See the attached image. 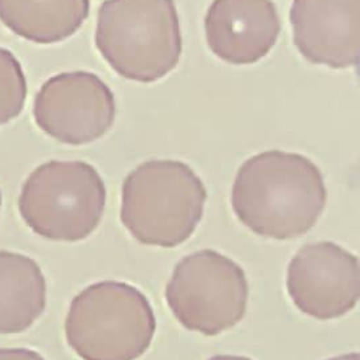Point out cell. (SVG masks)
I'll return each instance as SVG.
<instances>
[{
    "label": "cell",
    "instance_id": "cell-1",
    "mask_svg": "<svg viewBox=\"0 0 360 360\" xmlns=\"http://www.w3.org/2000/svg\"><path fill=\"white\" fill-rule=\"evenodd\" d=\"M326 187L308 158L266 150L240 165L231 202L238 219L255 233L278 240L307 233L326 204Z\"/></svg>",
    "mask_w": 360,
    "mask_h": 360
},
{
    "label": "cell",
    "instance_id": "cell-13",
    "mask_svg": "<svg viewBox=\"0 0 360 360\" xmlns=\"http://www.w3.org/2000/svg\"><path fill=\"white\" fill-rule=\"evenodd\" d=\"M27 83L17 58L0 48V125L15 118L24 107Z\"/></svg>",
    "mask_w": 360,
    "mask_h": 360
},
{
    "label": "cell",
    "instance_id": "cell-15",
    "mask_svg": "<svg viewBox=\"0 0 360 360\" xmlns=\"http://www.w3.org/2000/svg\"><path fill=\"white\" fill-rule=\"evenodd\" d=\"M208 360H252L249 357L245 356H233V354H219V356H214Z\"/></svg>",
    "mask_w": 360,
    "mask_h": 360
},
{
    "label": "cell",
    "instance_id": "cell-10",
    "mask_svg": "<svg viewBox=\"0 0 360 360\" xmlns=\"http://www.w3.org/2000/svg\"><path fill=\"white\" fill-rule=\"evenodd\" d=\"M204 28L214 55L232 65H249L274 46L280 18L271 0H214Z\"/></svg>",
    "mask_w": 360,
    "mask_h": 360
},
{
    "label": "cell",
    "instance_id": "cell-4",
    "mask_svg": "<svg viewBox=\"0 0 360 360\" xmlns=\"http://www.w3.org/2000/svg\"><path fill=\"white\" fill-rule=\"evenodd\" d=\"M153 309L141 290L104 280L82 290L70 302L65 336L83 360H135L152 343Z\"/></svg>",
    "mask_w": 360,
    "mask_h": 360
},
{
    "label": "cell",
    "instance_id": "cell-16",
    "mask_svg": "<svg viewBox=\"0 0 360 360\" xmlns=\"http://www.w3.org/2000/svg\"><path fill=\"white\" fill-rule=\"evenodd\" d=\"M328 360H360V354L359 353H347V354H340L336 357H330Z\"/></svg>",
    "mask_w": 360,
    "mask_h": 360
},
{
    "label": "cell",
    "instance_id": "cell-17",
    "mask_svg": "<svg viewBox=\"0 0 360 360\" xmlns=\"http://www.w3.org/2000/svg\"><path fill=\"white\" fill-rule=\"evenodd\" d=\"M0 208H1V194H0Z\"/></svg>",
    "mask_w": 360,
    "mask_h": 360
},
{
    "label": "cell",
    "instance_id": "cell-7",
    "mask_svg": "<svg viewBox=\"0 0 360 360\" xmlns=\"http://www.w3.org/2000/svg\"><path fill=\"white\" fill-rule=\"evenodd\" d=\"M37 125L53 139L83 145L101 138L115 118L110 87L90 72H63L38 90L32 108Z\"/></svg>",
    "mask_w": 360,
    "mask_h": 360
},
{
    "label": "cell",
    "instance_id": "cell-3",
    "mask_svg": "<svg viewBox=\"0 0 360 360\" xmlns=\"http://www.w3.org/2000/svg\"><path fill=\"white\" fill-rule=\"evenodd\" d=\"M94 42L120 76L141 83L165 77L183 48L174 0H104Z\"/></svg>",
    "mask_w": 360,
    "mask_h": 360
},
{
    "label": "cell",
    "instance_id": "cell-5",
    "mask_svg": "<svg viewBox=\"0 0 360 360\" xmlns=\"http://www.w3.org/2000/svg\"><path fill=\"white\" fill-rule=\"evenodd\" d=\"M105 187L98 172L82 160H49L27 177L18 211L37 235L60 242L86 239L100 224Z\"/></svg>",
    "mask_w": 360,
    "mask_h": 360
},
{
    "label": "cell",
    "instance_id": "cell-12",
    "mask_svg": "<svg viewBox=\"0 0 360 360\" xmlns=\"http://www.w3.org/2000/svg\"><path fill=\"white\" fill-rule=\"evenodd\" d=\"M89 10L90 0H0V21L24 39L53 44L73 35Z\"/></svg>",
    "mask_w": 360,
    "mask_h": 360
},
{
    "label": "cell",
    "instance_id": "cell-11",
    "mask_svg": "<svg viewBox=\"0 0 360 360\" xmlns=\"http://www.w3.org/2000/svg\"><path fill=\"white\" fill-rule=\"evenodd\" d=\"M46 305V280L39 264L22 253L0 250V335L27 330Z\"/></svg>",
    "mask_w": 360,
    "mask_h": 360
},
{
    "label": "cell",
    "instance_id": "cell-14",
    "mask_svg": "<svg viewBox=\"0 0 360 360\" xmlns=\"http://www.w3.org/2000/svg\"><path fill=\"white\" fill-rule=\"evenodd\" d=\"M0 360H45L38 352L25 347H0Z\"/></svg>",
    "mask_w": 360,
    "mask_h": 360
},
{
    "label": "cell",
    "instance_id": "cell-8",
    "mask_svg": "<svg viewBox=\"0 0 360 360\" xmlns=\"http://www.w3.org/2000/svg\"><path fill=\"white\" fill-rule=\"evenodd\" d=\"M287 291L301 312L322 321L339 318L359 301V259L333 242L308 243L288 263Z\"/></svg>",
    "mask_w": 360,
    "mask_h": 360
},
{
    "label": "cell",
    "instance_id": "cell-6",
    "mask_svg": "<svg viewBox=\"0 0 360 360\" xmlns=\"http://www.w3.org/2000/svg\"><path fill=\"white\" fill-rule=\"evenodd\" d=\"M248 295L243 269L212 249L184 256L166 285V302L174 318L205 336L235 326L246 312Z\"/></svg>",
    "mask_w": 360,
    "mask_h": 360
},
{
    "label": "cell",
    "instance_id": "cell-2",
    "mask_svg": "<svg viewBox=\"0 0 360 360\" xmlns=\"http://www.w3.org/2000/svg\"><path fill=\"white\" fill-rule=\"evenodd\" d=\"M205 200L204 183L188 165L153 159L127 174L121 190L120 218L138 242L174 248L195 231Z\"/></svg>",
    "mask_w": 360,
    "mask_h": 360
},
{
    "label": "cell",
    "instance_id": "cell-9",
    "mask_svg": "<svg viewBox=\"0 0 360 360\" xmlns=\"http://www.w3.org/2000/svg\"><path fill=\"white\" fill-rule=\"evenodd\" d=\"M292 39L311 63L356 66L360 53V0H292Z\"/></svg>",
    "mask_w": 360,
    "mask_h": 360
}]
</instances>
